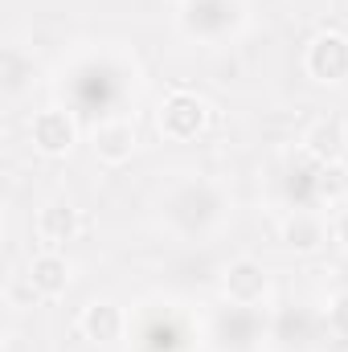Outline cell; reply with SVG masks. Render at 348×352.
<instances>
[{"mask_svg": "<svg viewBox=\"0 0 348 352\" xmlns=\"http://www.w3.org/2000/svg\"><path fill=\"white\" fill-rule=\"evenodd\" d=\"M160 209H164L173 230L188 234V238H201V234H209L221 221L226 201H221V188L209 184V180H180V184L168 188Z\"/></svg>", "mask_w": 348, "mask_h": 352, "instance_id": "6da1fadb", "label": "cell"}, {"mask_svg": "<svg viewBox=\"0 0 348 352\" xmlns=\"http://www.w3.org/2000/svg\"><path fill=\"white\" fill-rule=\"evenodd\" d=\"M209 340L221 352H250L254 340H259V316H254V307H246V303H226V307L213 316Z\"/></svg>", "mask_w": 348, "mask_h": 352, "instance_id": "7a4b0ae2", "label": "cell"}, {"mask_svg": "<svg viewBox=\"0 0 348 352\" xmlns=\"http://www.w3.org/2000/svg\"><path fill=\"white\" fill-rule=\"evenodd\" d=\"M205 127V102L188 90H173L160 107V131L168 140H193Z\"/></svg>", "mask_w": 348, "mask_h": 352, "instance_id": "3957f363", "label": "cell"}, {"mask_svg": "<svg viewBox=\"0 0 348 352\" xmlns=\"http://www.w3.org/2000/svg\"><path fill=\"white\" fill-rule=\"evenodd\" d=\"M307 74L320 82H345L348 78V37L320 33L307 45Z\"/></svg>", "mask_w": 348, "mask_h": 352, "instance_id": "277c9868", "label": "cell"}, {"mask_svg": "<svg viewBox=\"0 0 348 352\" xmlns=\"http://www.w3.org/2000/svg\"><path fill=\"white\" fill-rule=\"evenodd\" d=\"M238 12L230 0H188L184 8V29L193 37H221L226 29H234Z\"/></svg>", "mask_w": 348, "mask_h": 352, "instance_id": "5b68a950", "label": "cell"}, {"mask_svg": "<svg viewBox=\"0 0 348 352\" xmlns=\"http://www.w3.org/2000/svg\"><path fill=\"white\" fill-rule=\"evenodd\" d=\"M303 144H307V156H312V160L332 164V160H340V156H345V148H348V123L340 119V115L316 119V123L307 127Z\"/></svg>", "mask_w": 348, "mask_h": 352, "instance_id": "8992f818", "label": "cell"}, {"mask_svg": "<svg viewBox=\"0 0 348 352\" xmlns=\"http://www.w3.org/2000/svg\"><path fill=\"white\" fill-rule=\"evenodd\" d=\"M33 144L45 152V156H62V152H70V144H74V119L66 115V111H58V107H50V111H41V115H33Z\"/></svg>", "mask_w": 348, "mask_h": 352, "instance_id": "52a82bcc", "label": "cell"}, {"mask_svg": "<svg viewBox=\"0 0 348 352\" xmlns=\"http://www.w3.org/2000/svg\"><path fill=\"white\" fill-rule=\"evenodd\" d=\"M135 152V127L127 119H107L94 127V156L107 164H123Z\"/></svg>", "mask_w": 348, "mask_h": 352, "instance_id": "ba28073f", "label": "cell"}, {"mask_svg": "<svg viewBox=\"0 0 348 352\" xmlns=\"http://www.w3.org/2000/svg\"><path fill=\"white\" fill-rule=\"evenodd\" d=\"M226 295H230V303L254 307L262 295H266V270L254 258H238V263L226 270Z\"/></svg>", "mask_w": 348, "mask_h": 352, "instance_id": "9c48e42d", "label": "cell"}, {"mask_svg": "<svg viewBox=\"0 0 348 352\" xmlns=\"http://www.w3.org/2000/svg\"><path fill=\"white\" fill-rule=\"evenodd\" d=\"M180 340H184V332L173 311H156L140 324V352H176Z\"/></svg>", "mask_w": 348, "mask_h": 352, "instance_id": "30bf717a", "label": "cell"}, {"mask_svg": "<svg viewBox=\"0 0 348 352\" xmlns=\"http://www.w3.org/2000/svg\"><path fill=\"white\" fill-rule=\"evenodd\" d=\"M66 283H70V266H66L62 254H37L29 263V287H33V295L54 299V295L66 291Z\"/></svg>", "mask_w": 348, "mask_h": 352, "instance_id": "8fae6325", "label": "cell"}, {"mask_svg": "<svg viewBox=\"0 0 348 352\" xmlns=\"http://www.w3.org/2000/svg\"><path fill=\"white\" fill-rule=\"evenodd\" d=\"M328 238V226L312 213V209H295L283 226V242L291 250H320V242Z\"/></svg>", "mask_w": 348, "mask_h": 352, "instance_id": "7c38bea8", "label": "cell"}, {"mask_svg": "<svg viewBox=\"0 0 348 352\" xmlns=\"http://www.w3.org/2000/svg\"><path fill=\"white\" fill-rule=\"evenodd\" d=\"M37 234H41V242H50V246H62V242H70L74 234H78V209L74 205H45L41 209V217H37Z\"/></svg>", "mask_w": 348, "mask_h": 352, "instance_id": "4fadbf2b", "label": "cell"}, {"mask_svg": "<svg viewBox=\"0 0 348 352\" xmlns=\"http://www.w3.org/2000/svg\"><path fill=\"white\" fill-rule=\"evenodd\" d=\"M123 328H127V320H123V311L115 303H90L87 311H83V332H87L90 340H98V344L119 340Z\"/></svg>", "mask_w": 348, "mask_h": 352, "instance_id": "5bb4252c", "label": "cell"}, {"mask_svg": "<svg viewBox=\"0 0 348 352\" xmlns=\"http://www.w3.org/2000/svg\"><path fill=\"white\" fill-rule=\"evenodd\" d=\"M316 197H328V201L348 197V168L340 164V160H332V164H320V168H316Z\"/></svg>", "mask_w": 348, "mask_h": 352, "instance_id": "9a60e30c", "label": "cell"}, {"mask_svg": "<svg viewBox=\"0 0 348 352\" xmlns=\"http://www.w3.org/2000/svg\"><path fill=\"white\" fill-rule=\"evenodd\" d=\"M328 328H332L340 340H348V291L332 303V311H328Z\"/></svg>", "mask_w": 348, "mask_h": 352, "instance_id": "2e32d148", "label": "cell"}, {"mask_svg": "<svg viewBox=\"0 0 348 352\" xmlns=\"http://www.w3.org/2000/svg\"><path fill=\"white\" fill-rule=\"evenodd\" d=\"M332 234H336V242H345V246H348V209H345V213H336V221H332Z\"/></svg>", "mask_w": 348, "mask_h": 352, "instance_id": "e0dca14e", "label": "cell"}]
</instances>
